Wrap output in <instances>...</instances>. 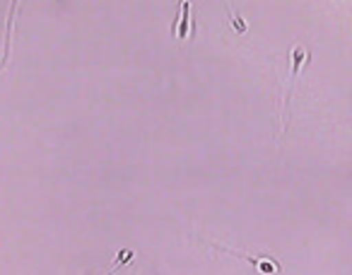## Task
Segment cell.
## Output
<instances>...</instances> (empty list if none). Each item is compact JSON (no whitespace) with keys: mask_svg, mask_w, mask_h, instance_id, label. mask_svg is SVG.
<instances>
[{"mask_svg":"<svg viewBox=\"0 0 352 275\" xmlns=\"http://www.w3.org/2000/svg\"><path fill=\"white\" fill-rule=\"evenodd\" d=\"M230 20H232V25H234V30H236V32H246L244 22H241L239 17H234V15H232V12H230Z\"/></svg>","mask_w":352,"mask_h":275,"instance_id":"cell-2","label":"cell"},{"mask_svg":"<svg viewBox=\"0 0 352 275\" xmlns=\"http://www.w3.org/2000/svg\"><path fill=\"white\" fill-rule=\"evenodd\" d=\"M182 12H184L182 27H179V32H176V36H179V39H184V36H186V32H188V12H191V6H188V3H184V6H182Z\"/></svg>","mask_w":352,"mask_h":275,"instance_id":"cell-1","label":"cell"}]
</instances>
